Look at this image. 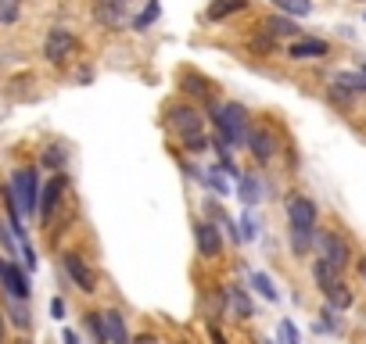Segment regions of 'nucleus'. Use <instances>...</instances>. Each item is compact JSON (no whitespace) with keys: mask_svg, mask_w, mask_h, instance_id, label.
<instances>
[{"mask_svg":"<svg viewBox=\"0 0 366 344\" xmlns=\"http://www.w3.org/2000/svg\"><path fill=\"white\" fill-rule=\"evenodd\" d=\"M262 33H266L269 40H294V36H298V25L280 11V15H269V18L262 22Z\"/></svg>","mask_w":366,"mask_h":344,"instance_id":"obj_14","label":"nucleus"},{"mask_svg":"<svg viewBox=\"0 0 366 344\" xmlns=\"http://www.w3.org/2000/svg\"><path fill=\"white\" fill-rule=\"evenodd\" d=\"M8 194L15 198V205H18L22 215L40 212V191H36V172H33V169H18V172L11 176V191H8Z\"/></svg>","mask_w":366,"mask_h":344,"instance_id":"obj_4","label":"nucleus"},{"mask_svg":"<svg viewBox=\"0 0 366 344\" xmlns=\"http://www.w3.org/2000/svg\"><path fill=\"white\" fill-rule=\"evenodd\" d=\"M362 76H366V69H362Z\"/></svg>","mask_w":366,"mask_h":344,"instance_id":"obj_34","label":"nucleus"},{"mask_svg":"<svg viewBox=\"0 0 366 344\" xmlns=\"http://www.w3.org/2000/svg\"><path fill=\"white\" fill-rule=\"evenodd\" d=\"M183 147H187L191 154H201L208 147V140H205V133H191V137H183Z\"/></svg>","mask_w":366,"mask_h":344,"instance_id":"obj_26","label":"nucleus"},{"mask_svg":"<svg viewBox=\"0 0 366 344\" xmlns=\"http://www.w3.org/2000/svg\"><path fill=\"white\" fill-rule=\"evenodd\" d=\"M0 344H4V316H0Z\"/></svg>","mask_w":366,"mask_h":344,"instance_id":"obj_33","label":"nucleus"},{"mask_svg":"<svg viewBox=\"0 0 366 344\" xmlns=\"http://www.w3.org/2000/svg\"><path fill=\"white\" fill-rule=\"evenodd\" d=\"M313 280L320 284V294L327 298V305H334V308H348L352 305V291H348L338 266H330L327 259H316L313 262Z\"/></svg>","mask_w":366,"mask_h":344,"instance_id":"obj_2","label":"nucleus"},{"mask_svg":"<svg viewBox=\"0 0 366 344\" xmlns=\"http://www.w3.org/2000/svg\"><path fill=\"white\" fill-rule=\"evenodd\" d=\"M259 194H262L259 179H255V176H240V201H244V205H255Z\"/></svg>","mask_w":366,"mask_h":344,"instance_id":"obj_21","label":"nucleus"},{"mask_svg":"<svg viewBox=\"0 0 366 344\" xmlns=\"http://www.w3.org/2000/svg\"><path fill=\"white\" fill-rule=\"evenodd\" d=\"M8 301H11V319H15V326L25 330L29 326V308L22 305V298H8Z\"/></svg>","mask_w":366,"mask_h":344,"instance_id":"obj_25","label":"nucleus"},{"mask_svg":"<svg viewBox=\"0 0 366 344\" xmlns=\"http://www.w3.org/2000/svg\"><path fill=\"white\" fill-rule=\"evenodd\" d=\"M284 54L291 61H313V57H327L330 54V43L327 40H316V36H294L284 47Z\"/></svg>","mask_w":366,"mask_h":344,"instance_id":"obj_8","label":"nucleus"},{"mask_svg":"<svg viewBox=\"0 0 366 344\" xmlns=\"http://www.w3.org/2000/svg\"><path fill=\"white\" fill-rule=\"evenodd\" d=\"M287 223H291V247L298 255H309L313 237H316V205L309 198L294 194L287 201Z\"/></svg>","mask_w":366,"mask_h":344,"instance_id":"obj_1","label":"nucleus"},{"mask_svg":"<svg viewBox=\"0 0 366 344\" xmlns=\"http://www.w3.org/2000/svg\"><path fill=\"white\" fill-rule=\"evenodd\" d=\"M183 83H187L183 90H187V93H194V97H208V86H205V79H191V76H183Z\"/></svg>","mask_w":366,"mask_h":344,"instance_id":"obj_27","label":"nucleus"},{"mask_svg":"<svg viewBox=\"0 0 366 344\" xmlns=\"http://www.w3.org/2000/svg\"><path fill=\"white\" fill-rule=\"evenodd\" d=\"M359 276H362V284H366V259H359Z\"/></svg>","mask_w":366,"mask_h":344,"instance_id":"obj_32","label":"nucleus"},{"mask_svg":"<svg viewBox=\"0 0 366 344\" xmlns=\"http://www.w3.org/2000/svg\"><path fill=\"white\" fill-rule=\"evenodd\" d=\"M284 15H294V18H305V15H313V0H273Z\"/></svg>","mask_w":366,"mask_h":344,"instance_id":"obj_19","label":"nucleus"},{"mask_svg":"<svg viewBox=\"0 0 366 344\" xmlns=\"http://www.w3.org/2000/svg\"><path fill=\"white\" fill-rule=\"evenodd\" d=\"M194 240H198V252H201L205 259H219L223 237H219V230L212 226V223H198V226H194Z\"/></svg>","mask_w":366,"mask_h":344,"instance_id":"obj_12","label":"nucleus"},{"mask_svg":"<svg viewBox=\"0 0 366 344\" xmlns=\"http://www.w3.org/2000/svg\"><path fill=\"white\" fill-rule=\"evenodd\" d=\"M65 273L72 276V284H76L83 294H94V291H97V269L90 266L86 259H79V255H65Z\"/></svg>","mask_w":366,"mask_h":344,"instance_id":"obj_7","label":"nucleus"},{"mask_svg":"<svg viewBox=\"0 0 366 344\" xmlns=\"http://www.w3.org/2000/svg\"><path fill=\"white\" fill-rule=\"evenodd\" d=\"M22 15V0H0V25H15Z\"/></svg>","mask_w":366,"mask_h":344,"instance_id":"obj_23","label":"nucleus"},{"mask_svg":"<svg viewBox=\"0 0 366 344\" xmlns=\"http://www.w3.org/2000/svg\"><path fill=\"white\" fill-rule=\"evenodd\" d=\"M244 8H248V0H212L205 15H208V22H223V18L244 11Z\"/></svg>","mask_w":366,"mask_h":344,"instance_id":"obj_17","label":"nucleus"},{"mask_svg":"<svg viewBox=\"0 0 366 344\" xmlns=\"http://www.w3.org/2000/svg\"><path fill=\"white\" fill-rule=\"evenodd\" d=\"M61 340H65V344H79V340H76V333H72V330H65V333H61Z\"/></svg>","mask_w":366,"mask_h":344,"instance_id":"obj_30","label":"nucleus"},{"mask_svg":"<svg viewBox=\"0 0 366 344\" xmlns=\"http://www.w3.org/2000/svg\"><path fill=\"white\" fill-rule=\"evenodd\" d=\"M169 122L176 126L179 137L201 133V115H198V108H191V104H172V108H169Z\"/></svg>","mask_w":366,"mask_h":344,"instance_id":"obj_11","label":"nucleus"},{"mask_svg":"<svg viewBox=\"0 0 366 344\" xmlns=\"http://www.w3.org/2000/svg\"><path fill=\"white\" fill-rule=\"evenodd\" d=\"M65 186H69L65 176H54V179L47 183V191H43V198H40V219H43V223L54 215V208L61 205V194H65Z\"/></svg>","mask_w":366,"mask_h":344,"instance_id":"obj_15","label":"nucleus"},{"mask_svg":"<svg viewBox=\"0 0 366 344\" xmlns=\"http://www.w3.org/2000/svg\"><path fill=\"white\" fill-rule=\"evenodd\" d=\"M50 312H54V319L65 316V305H61V298H54V301H50Z\"/></svg>","mask_w":366,"mask_h":344,"instance_id":"obj_29","label":"nucleus"},{"mask_svg":"<svg viewBox=\"0 0 366 344\" xmlns=\"http://www.w3.org/2000/svg\"><path fill=\"white\" fill-rule=\"evenodd\" d=\"M104 330H108V344H130V330H126L122 312H115V308L104 312Z\"/></svg>","mask_w":366,"mask_h":344,"instance_id":"obj_16","label":"nucleus"},{"mask_svg":"<svg viewBox=\"0 0 366 344\" xmlns=\"http://www.w3.org/2000/svg\"><path fill=\"white\" fill-rule=\"evenodd\" d=\"M79 50V40H76V33H69V29H50L47 33V40H43V57L50 61V65H65V61L72 57Z\"/></svg>","mask_w":366,"mask_h":344,"instance_id":"obj_5","label":"nucleus"},{"mask_svg":"<svg viewBox=\"0 0 366 344\" xmlns=\"http://www.w3.org/2000/svg\"><path fill=\"white\" fill-rule=\"evenodd\" d=\"M216 126H219V140L230 147L248 144V137H252V118L244 111V104H237V101L216 108Z\"/></svg>","mask_w":366,"mask_h":344,"instance_id":"obj_3","label":"nucleus"},{"mask_svg":"<svg viewBox=\"0 0 366 344\" xmlns=\"http://www.w3.org/2000/svg\"><path fill=\"white\" fill-rule=\"evenodd\" d=\"M86 326H90V333H94V340H97V344H108V330H104V312H90V316H86Z\"/></svg>","mask_w":366,"mask_h":344,"instance_id":"obj_22","label":"nucleus"},{"mask_svg":"<svg viewBox=\"0 0 366 344\" xmlns=\"http://www.w3.org/2000/svg\"><path fill=\"white\" fill-rule=\"evenodd\" d=\"M313 244H316L320 259H327L330 266H338V269L348 266V244L341 240V233H334V230H316Z\"/></svg>","mask_w":366,"mask_h":344,"instance_id":"obj_6","label":"nucleus"},{"mask_svg":"<svg viewBox=\"0 0 366 344\" xmlns=\"http://www.w3.org/2000/svg\"><path fill=\"white\" fill-rule=\"evenodd\" d=\"M277 147H280V140H277V133H273L269 126H255V130H252V137H248V151L255 154L259 162H273Z\"/></svg>","mask_w":366,"mask_h":344,"instance_id":"obj_10","label":"nucleus"},{"mask_svg":"<svg viewBox=\"0 0 366 344\" xmlns=\"http://www.w3.org/2000/svg\"><path fill=\"white\" fill-rule=\"evenodd\" d=\"M158 18V0H147V8H144V15H137L133 18V29H147L151 22Z\"/></svg>","mask_w":366,"mask_h":344,"instance_id":"obj_24","label":"nucleus"},{"mask_svg":"<svg viewBox=\"0 0 366 344\" xmlns=\"http://www.w3.org/2000/svg\"><path fill=\"white\" fill-rule=\"evenodd\" d=\"M0 284H4L8 298H22V301L29 298V276L8 259H0Z\"/></svg>","mask_w":366,"mask_h":344,"instance_id":"obj_9","label":"nucleus"},{"mask_svg":"<svg viewBox=\"0 0 366 344\" xmlns=\"http://www.w3.org/2000/svg\"><path fill=\"white\" fill-rule=\"evenodd\" d=\"M226 301H230L237 319H248L252 316V301H248V294H244L240 287H226Z\"/></svg>","mask_w":366,"mask_h":344,"instance_id":"obj_18","label":"nucleus"},{"mask_svg":"<svg viewBox=\"0 0 366 344\" xmlns=\"http://www.w3.org/2000/svg\"><path fill=\"white\" fill-rule=\"evenodd\" d=\"M255 233H259V230H255V219H252V215H244V240H252Z\"/></svg>","mask_w":366,"mask_h":344,"instance_id":"obj_28","label":"nucleus"},{"mask_svg":"<svg viewBox=\"0 0 366 344\" xmlns=\"http://www.w3.org/2000/svg\"><path fill=\"white\" fill-rule=\"evenodd\" d=\"M94 15H97L101 25L115 29V25L126 22V0H97V4H94Z\"/></svg>","mask_w":366,"mask_h":344,"instance_id":"obj_13","label":"nucleus"},{"mask_svg":"<svg viewBox=\"0 0 366 344\" xmlns=\"http://www.w3.org/2000/svg\"><path fill=\"white\" fill-rule=\"evenodd\" d=\"M137 344H158V337H151V333H147V337H140Z\"/></svg>","mask_w":366,"mask_h":344,"instance_id":"obj_31","label":"nucleus"},{"mask_svg":"<svg viewBox=\"0 0 366 344\" xmlns=\"http://www.w3.org/2000/svg\"><path fill=\"white\" fill-rule=\"evenodd\" d=\"M252 287L266 298V301H277L280 294H277V287H273V280L266 276V273H252Z\"/></svg>","mask_w":366,"mask_h":344,"instance_id":"obj_20","label":"nucleus"}]
</instances>
